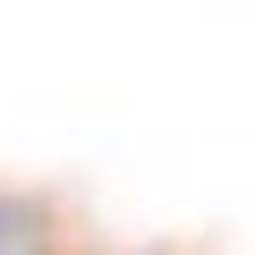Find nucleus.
I'll return each instance as SVG.
<instances>
[{
  "label": "nucleus",
  "mask_w": 255,
  "mask_h": 255,
  "mask_svg": "<svg viewBox=\"0 0 255 255\" xmlns=\"http://www.w3.org/2000/svg\"><path fill=\"white\" fill-rule=\"evenodd\" d=\"M0 255H51L43 213H34V204H17V196H0Z\"/></svg>",
  "instance_id": "f257e3e1"
}]
</instances>
